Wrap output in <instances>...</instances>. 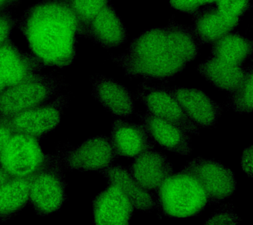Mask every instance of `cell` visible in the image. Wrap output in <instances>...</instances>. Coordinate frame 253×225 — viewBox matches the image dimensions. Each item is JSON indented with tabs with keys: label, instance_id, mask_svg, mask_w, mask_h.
Here are the masks:
<instances>
[{
	"label": "cell",
	"instance_id": "obj_1",
	"mask_svg": "<svg viewBox=\"0 0 253 225\" xmlns=\"http://www.w3.org/2000/svg\"><path fill=\"white\" fill-rule=\"evenodd\" d=\"M199 43L191 28L171 19L168 26L139 35L114 61L131 78L168 80L181 73L199 54Z\"/></svg>",
	"mask_w": 253,
	"mask_h": 225
},
{
	"label": "cell",
	"instance_id": "obj_2",
	"mask_svg": "<svg viewBox=\"0 0 253 225\" xmlns=\"http://www.w3.org/2000/svg\"><path fill=\"white\" fill-rule=\"evenodd\" d=\"M20 29L31 54L44 68L72 64L77 37L83 33L67 0H41L32 5L22 17Z\"/></svg>",
	"mask_w": 253,
	"mask_h": 225
},
{
	"label": "cell",
	"instance_id": "obj_3",
	"mask_svg": "<svg viewBox=\"0 0 253 225\" xmlns=\"http://www.w3.org/2000/svg\"><path fill=\"white\" fill-rule=\"evenodd\" d=\"M155 191L156 208L171 218L196 216L209 204L199 180L183 170L170 176Z\"/></svg>",
	"mask_w": 253,
	"mask_h": 225
},
{
	"label": "cell",
	"instance_id": "obj_4",
	"mask_svg": "<svg viewBox=\"0 0 253 225\" xmlns=\"http://www.w3.org/2000/svg\"><path fill=\"white\" fill-rule=\"evenodd\" d=\"M63 85L59 77L39 72L7 87L0 93V116L11 118L49 101L59 94Z\"/></svg>",
	"mask_w": 253,
	"mask_h": 225
},
{
	"label": "cell",
	"instance_id": "obj_5",
	"mask_svg": "<svg viewBox=\"0 0 253 225\" xmlns=\"http://www.w3.org/2000/svg\"><path fill=\"white\" fill-rule=\"evenodd\" d=\"M66 197L61 156L49 155L44 165L32 177L29 202L38 215L45 216L59 210Z\"/></svg>",
	"mask_w": 253,
	"mask_h": 225
},
{
	"label": "cell",
	"instance_id": "obj_6",
	"mask_svg": "<svg viewBox=\"0 0 253 225\" xmlns=\"http://www.w3.org/2000/svg\"><path fill=\"white\" fill-rule=\"evenodd\" d=\"M48 157L42 150L39 139L14 132L0 152V169L11 178H32Z\"/></svg>",
	"mask_w": 253,
	"mask_h": 225
},
{
	"label": "cell",
	"instance_id": "obj_7",
	"mask_svg": "<svg viewBox=\"0 0 253 225\" xmlns=\"http://www.w3.org/2000/svg\"><path fill=\"white\" fill-rule=\"evenodd\" d=\"M181 170L199 180L207 193L209 204L224 201L236 189L234 173L215 160L197 157L189 161Z\"/></svg>",
	"mask_w": 253,
	"mask_h": 225
},
{
	"label": "cell",
	"instance_id": "obj_8",
	"mask_svg": "<svg viewBox=\"0 0 253 225\" xmlns=\"http://www.w3.org/2000/svg\"><path fill=\"white\" fill-rule=\"evenodd\" d=\"M68 102V96L59 94L49 101L13 116L9 119L14 132L42 137L59 125Z\"/></svg>",
	"mask_w": 253,
	"mask_h": 225
},
{
	"label": "cell",
	"instance_id": "obj_9",
	"mask_svg": "<svg viewBox=\"0 0 253 225\" xmlns=\"http://www.w3.org/2000/svg\"><path fill=\"white\" fill-rule=\"evenodd\" d=\"M137 97L146 106V112L179 126L190 134L199 135V128L183 112L171 88L143 84L138 88Z\"/></svg>",
	"mask_w": 253,
	"mask_h": 225
},
{
	"label": "cell",
	"instance_id": "obj_10",
	"mask_svg": "<svg viewBox=\"0 0 253 225\" xmlns=\"http://www.w3.org/2000/svg\"><path fill=\"white\" fill-rule=\"evenodd\" d=\"M61 156L67 169L83 172H102L110 167L117 157L110 138L104 135L89 138Z\"/></svg>",
	"mask_w": 253,
	"mask_h": 225
},
{
	"label": "cell",
	"instance_id": "obj_11",
	"mask_svg": "<svg viewBox=\"0 0 253 225\" xmlns=\"http://www.w3.org/2000/svg\"><path fill=\"white\" fill-rule=\"evenodd\" d=\"M134 209L129 197L114 184H108L93 201V217L96 225H128Z\"/></svg>",
	"mask_w": 253,
	"mask_h": 225
},
{
	"label": "cell",
	"instance_id": "obj_12",
	"mask_svg": "<svg viewBox=\"0 0 253 225\" xmlns=\"http://www.w3.org/2000/svg\"><path fill=\"white\" fill-rule=\"evenodd\" d=\"M187 117L199 128H212L216 125L223 108L205 92L197 89L171 88Z\"/></svg>",
	"mask_w": 253,
	"mask_h": 225
},
{
	"label": "cell",
	"instance_id": "obj_13",
	"mask_svg": "<svg viewBox=\"0 0 253 225\" xmlns=\"http://www.w3.org/2000/svg\"><path fill=\"white\" fill-rule=\"evenodd\" d=\"M43 68L31 53L22 51L10 39L0 46V78L7 87L22 82Z\"/></svg>",
	"mask_w": 253,
	"mask_h": 225
},
{
	"label": "cell",
	"instance_id": "obj_14",
	"mask_svg": "<svg viewBox=\"0 0 253 225\" xmlns=\"http://www.w3.org/2000/svg\"><path fill=\"white\" fill-rule=\"evenodd\" d=\"M109 138L117 157L134 158L155 146L143 124L124 120L113 123Z\"/></svg>",
	"mask_w": 253,
	"mask_h": 225
},
{
	"label": "cell",
	"instance_id": "obj_15",
	"mask_svg": "<svg viewBox=\"0 0 253 225\" xmlns=\"http://www.w3.org/2000/svg\"><path fill=\"white\" fill-rule=\"evenodd\" d=\"M128 171L140 186L150 191L156 190L173 174V167L166 156L154 149L134 157Z\"/></svg>",
	"mask_w": 253,
	"mask_h": 225
},
{
	"label": "cell",
	"instance_id": "obj_16",
	"mask_svg": "<svg viewBox=\"0 0 253 225\" xmlns=\"http://www.w3.org/2000/svg\"><path fill=\"white\" fill-rule=\"evenodd\" d=\"M143 125L154 144L181 155L191 153L190 134L179 126L156 117L146 112L140 116Z\"/></svg>",
	"mask_w": 253,
	"mask_h": 225
},
{
	"label": "cell",
	"instance_id": "obj_17",
	"mask_svg": "<svg viewBox=\"0 0 253 225\" xmlns=\"http://www.w3.org/2000/svg\"><path fill=\"white\" fill-rule=\"evenodd\" d=\"M93 97L113 116L128 118L134 112L133 98L129 90L112 79L99 76L92 81Z\"/></svg>",
	"mask_w": 253,
	"mask_h": 225
},
{
	"label": "cell",
	"instance_id": "obj_18",
	"mask_svg": "<svg viewBox=\"0 0 253 225\" xmlns=\"http://www.w3.org/2000/svg\"><path fill=\"white\" fill-rule=\"evenodd\" d=\"M85 34L105 48H116L127 39L122 19L112 5H106L89 23Z\"/></svg>",
	"mask_w": 253,
	"mask_h": 225
},
{
	"label": "cell",
	"instance_id": "obj_19",
	"mask_svg": "<svg viewBox=\"0 0 253 225\" xmlns=\"http://www.w3.org/2000/svg\"><path fill=\"white\" fill-rule=\"evenodd\" d=\"M239 21V18L223 14L216 7L209 6L195 14L191 29L199 43L212 45L232 32Z\"/></svg>",
	"mask_w": 253,
	"mask_h": 225
},
{
	"label": "cell",
	"instance_id": "obj_20",
	"mask_svg": "<svg viewBox=\"0 0 253 225\" xmlns=\"http://www.w3.org/2000/svg\"><path fill=\"white\" fill-rule=\"evenodd\" d=\"M101 173L108 184L118 185L126 193L134 209L149 212L156 208L155 195L140 186L124 166L112 165Z\"/></svg>",
	"mask_w": 253,
	"mask_h": 225
},
{
	"label": "cell",
	"instance_id": "obj_21",
	"mask_svg": "<svg viewBox=\"0 0 253 225\" xmlns=\"http://www.w3.org/2000/svg\"><path fill=\"white\" fill-rule=\"evenodd\" d=\"M247 70L242 65L231 64L213 56L198 67V71L208 82L229 93L242 83Z\"/></svg>",
	"mask_w": 253,
	"mask_h": 225
},
{
	"label": "cell",
	"instance_id": "obj_22",
	"mask_svg": "<svg viewBox=\"0 0 253 225\" xmlns=\"http://www.w3.org/2000/svg\"><path fill=\"white\" fill-rule=\"evenodd\" d=\"M32 178H10L0 186V221L7 220L29 202Z\"/></svg>",
	"mask_w": 253,
	"mask_h": 225
},
{
	"label": "cell",
	"instance_id": "obj_23",
	"mask_svg": "<svg viewBox=\"0 0 253 225\" xmlns=\"http://www.w3.org/2000/svg\"><path fill=\"white\" fill-rule=\"evenodd\" d=\"M252 41L236 33H229L212 44L215 58L231 64L242 65L253 53Z\"/></svg>",
	"mask_w": 253,
	"mask_h": 225
},
{
	"label": "cell",
	"instance_id": "obj_24",
	"mask_svg": "<svg viewBox=\"0 0 253 225\" xmlns=\"http://www.w3.org/2000/svg\"><path fill=\"white\" fill-rule=\"evenodd\" d=\"M253 89V68H248L242 83L236 90L229 93V107L239 114L250 113L252 112Z\"/></svg>",
	"mask_w": 253,
	"mask_h": 225
},
{
	"label": "cell",
	"instance_id": "obj_25",
	"mask_svg": "<svg viewBox=\"0 0 253 225\" xmlns=\"http://www.w3.org/2000/svg\"><path fill=\"white\" fill-rule=\"evenodd\" d=\"M67 1L73 13L81 23L84 34L91 21L106 5L110 3V0H67Z\"/></svg>",
	"mask_w": 253,
	"mask_h": 225
},
{
	"label": "cell",
	"instance_id": "obj_26",
	"mask_svg": "<svg viewBox=\"0 0 253 225\" xmlns=\"http://www.w3.org/2000/svg\"><path fill=\"white\" fill-rule=\"evenodd\" d=\"M217 9L226 16L239 18L251 7L249 0H217Z\"/></svg>",
	"mask_w": 253,
	"mask_h": 225
},
{
	"label": "cell",
	"instance_id": "obj_27",
	"mask_svg": "<svg viewBox=\"0 0 253 225\" xmlns=\"http://www.w3.org/2000/svg\"><path fill=\"white\" fill-rule=\"evenodd\" d=\"M241 222L238 215L229 209H224L218 211L205 222V225H237Z\"/></svg>",
	"mask_w": 253,
	"mask_h": 225
},
{
	"label": "cell",
	"instance_id": "obj_28",
	"mask_svg": "<svg viewBox=\"0 0 253 225\" xmlns=\"http://www.w3.org/2000/svg\"><path fill=\"white\" fill-rule=\"evenodd\" d=\"M169 3L176 10L191 15L196 14L203 5L201 0H169Z\"/></svg>",
	"mask_w": 253,
	"mask_h": 225
},
{
	"label": "cell",
	"instance_id": "obj_29",
	"mask_svg": "<svg viewBox=\"0 0 253 225\" xmlns=\"http://www.w3.org/2000/svg\"><path fill=\"white\" fill-rule=\"evenodd\" d=\"M15 22L11 16L0 14V46L10 39Z\"/></svg>",
	"mask_w": 253,
	"mask_h": 225
},
{
	"label": "cell",
	"instance_id": "obj_30",
	"mask_svg": "<svg viewBox=\"0 0 253 225\" xmlns=\"http://www.w3.org/2000/svg\"><path fill=\"white\" fill-rule=\"evenodd\" d=\"M13 133L9 118L0 116V152Z\"/></svg>",
	"mask_w": 253,
	"mask_h": 225
},
{
	"label": "cell",
	"instance_id": "obj_31",
	"mask_svg": "<svg viewBox=\"0 0 253 225\" xmlns=\"http://www.w3.org/2000/svg\"><path fill=\"white\" fill-rule=\"evenodd\" d=\"M241 167L249 178L253 177V145L249 146L243 151L241 156Z\"/></svg>",
	"mask_w": 253,
	"mask_h": 225
},
{
	"label": "cell",
	"instance_id": "obj_32",
	"mask_svg": "<svg viewBox=\"0 0 253 225\" xmlns=\"http://www.w3.org/2000/svg\"><path fill=\"white\" fill-rule=\"evenodd\" d=\"M19 1V0H0V12L5 7L8 6L11 3L16 2V1Z\"/></svg>",
	"mask_w": 253,
	"mask_h": 225
},
{
	"label": "cell",
	"instance_id": "obj_33",
	"mask_svg": "<svg viewBox=\"0 0 253 225\" xmlns=\"http://www.w3.org/2000/svg\"><path fill=\"white\" fill-rule=\"evenodd\" d=\"M11 177H9L3 170L0 169V186L5 183L6 181H7Z\"/></svg>",
	"mask_w": 253,
	"mask_h": 225
},
{
	"label": "cell",
	"instance_id": "obj_34",
	"mask_svg": "<svg viewBox=\"0 0 253 225\" xmlns=\"http://www.w3.org/2000/svg\"><path fill=\"white\" fill-rule=\"evenodd\" d=\"M217 0H201L202 4L203 5H211L215 3Z\"/></svg>",
	"mask_w": 253,
	"mask_h": 225
},
{
	"label": "cell",
	"instance_id": "obj_35",
	"mask_svg": "<svg viewBox=\"0 0 253 225\" xmlns=\"http://www.w3.org/2000/svg\"><path fill=\"white\" fill-rule=\"evenodd\" d=\"M6 88H7V86H5V84H4L3 81H2L1 79L0 78V93L3 92Z\"/></svg>",
	"mask_w": 253,
	"mask_h": 225
}]
</instances>
